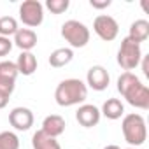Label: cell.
Returning <instances> with one entry per match:
<instances>
[{"label":"cell","instance_id":"1","mask_svg":"<svg viewBox=\"0 0 149 149\" xmlns=\"http://www.w3.org/2000/svg\"><path fill=\"white\" fill-rule=\"evenodd\" d=\"M118 91L137 109H149V88L140 83L133 72H123L118 77Z\"/></svg>","mask_w":149,"mask_h":149},{"label":"cell","instance_id":"2","mask_svg":"<svg viewBox=\"0 0 149 149\" xmlns=\"http://www.w3.org/2000/svg\"><path fill=\"white\" fill-rule=\"evenodd\" d=\"M88 97V86L81 79H65L54 90V100L61 107L79 105Z\"/></svg>","mask_w":149,"mask_h":149},{"label":"cell","instance_id":"3","mask_svg":"<svg viewBox=\"0 0 149 149\" xmlns=\"http://www.w3.org/2000/svg\"><path fill=\"white\" fill-rule=\"evenodd\" d=\"M121 130H123V137L125 140L132 146V147H139L146 142L147 139V126H146V119L140 114H126L123 118L121 123Z\"/></svg>","mask_w":149,"mask_h":149},{"label":"cell","instance_id":"4","mask_svg":"<svg viewBox=\"0 0 149 149\" xmlns=\"http://www.w3.org/2000/svg\"><path fill=\"white\" fill-rule=\"evenodd\" d=\"M61 37L70 47H84L90 42V28L77 19H68L61 25Z\"/></svg>","mask_w":149,"mask_h":149},{"label":"cell","instance_id":"5","mask_svg":"<svg viewBox=\"0 0 149 149\" xmlns=\"http://www.w3.org/2000/svg\"><path fill=\"white\" fill-rule=\"evenodd\" d=\"M142 60V51H140V44L133 42L132 39L125 37L121 40V46L118 49V63L121 68H125L126 72L133 70L135 67L140 65Z\"/></svg>","mask_w":149,"mask_h":149},{"label":"cell","instance_id":"6","mask_svg":"<svg viewBox=\"0 0 149 149\" xmlns=\"http://www.w3.org/2000/svg\"><path fill=\"white\" fill-rule=\"evenodd\" d=\"M19 19L23 25L35 28L44 21V6L39 0H25L19 6Z\"/></svg>","mask_w":149,"mask_h":149},{"label":"cell","instance_id":"7","mask_svg":"<svg viewBox=\"0 0 149 149\" xmlns=\"http://www.w3.org/2000/svg\"><path fill=\"white\" fill-rule=\"evenodd\" d=\"M93 30H95V33H97L102 40L111 42V40H114V39L118 37V33H119V25H118V21H116L112 16H109V14H100V16H97L95 21H93Z\"/></svg>","mask_w":149,"mask_h":149},{"label":"cell","instance_id":"8","mask_svg":"<svg viewBox=\"0 0 149 149\" xmlns=\"http://www.w3.org/2000/svg\"><path fill=\"white\" fill-rule=\"evenodd\" d=\"M18 77V68L14 61H0V93L7 97L13 95Z\"/></svg>","mask_w":149,"mask_h":149},{"label":"cell","instance_id":"9","mask_svg":"<svg viewBox=\"0 0 149 149\" xmlns=\"http://www.w3.org/2000/svg\"><path fill=\"white\" fill-rule=\"evenodd\" d=\"M86 83H88L86 86H90L91 90L104 91V90H107V86L111 83V76L102 65H93L86 74Z\"/></svg>","mask_w":149,"mask_h":149},{"label":"cell","instance_id":"10","mask_svg":"<svg viewBox=\"0 0 149 149\" xmlns=\"http://www.w3.org/2000/svg\"><path fill=\"white\" fill-rule=\"evenodd\" d=\"M9 123L19 132H26L33 125V112L28 107H14L9 112Z\"/></svg>","mask_w":149,"mask_h":149},{"label":"cell","instance_id":"11","mask_svg":"<svg viewBox=\"0 0 149 149\" xmlns=\"http://www.w3.org/2000/svg\"><path fill=\"white\" fill-rule=\"evenodd\" d=\"M100 118H102L100 109L95 107V105H91V104H83V105H79V109H77V112H76L77 123H79L81 126H84V128H93V126H97V125L100 123Z\"/></svg>","mask_w":149,"mask_h":149},{"label":"cell","instance_id":"12","mask_svg":"<svg viewBox=\"0 0 149 149\" xmlns=\"http://www.w3.org/2000/svg\"><path fill=\"white\" fill-rule=\"evenodd\" d=\"M40 130H42L46 135L56 139V137H60V135L65 132V119H63L61 116H58V114H51V116L44 118Z\"/></svg>","mask_w":149,"mask_h":149},{"label":"cell","instance_id":"13","mask_svg":"<svg viewBox=\"0 0 149 149\" xmlns=\"http://www.w3.org/2000/svg\"><path fill=\"white\" fill-rule=\"evenodd\" d=\"M14 44L21 51H32L37 46V33L30 28H18L14 33Z\"/></svg>","mask_w":149,"mask_h":149},{"label":"cell","instance_id":"14","mask_svg":"<svg viewBox=\"0 0 149 149\" xmlns=\"http://www.w3.org/2000/svg\"><path fill=\"white\" fill-rule=\"evenodd\" d=\"M16 68H18V74L32 76L37 70V56L32 51H21V54L18 56V61H16Z\"/></svg>","mask_w":149,"mask_h":149},{"label":"cell","instance_id":"15","mask_svg":"<svg viewBox=\"0 0 149 149\" xmlns=\"http://www.w3.org/2000/svg\"><path fill=\"white\" fill-rule=\"evenodd\" d=\"M147 37H149V21L147 19H135L130 25L128 39H132L133 42L140 44V42L147 40Z\"/></svg>","mask_w":149,"mask_h":149},{"label":"cell","instance_id":"16","mask_svg":"<svg viewBox=\"0 0 149 149\" xmlns=\"http://www.w3.org/2000/svg\"><path fill=\"white\" fill-rule=\"evenodd\" d=\"M100 114H104L107 119H119L123 114H125V105L119 98H107L102 105V111Z\"/></svg>","mask_w":149,"mask_h":149},{"label":"cell","instance_id":"17","mask_svg":"<svg viewBox=\"0 0 149 149\" xmlns=\"http://www.w3.org/2000/svg\"><path fill=\"white\" fill-rule=\"evenodd\" d=\"M74 58V51L70 47H58L49 54V65L53 68H61L65 65H68Z\"/></svg>","mask_w":149,"mask_h":149},{"label":"cell","instance_id":"18","mask_svg":"<svg viewBox=\"0 0 149 149\" xmlns=\"http://www.w3.org/2000/svg\"><path fill=\"white\" fill-rule=\"evenodd\" d=\"M32 146L33 149H61L60 142L49 135H46L42 130H37L32 137Z\"/></svg>","mask_w":149,"mask_h":149},{"label":"cell","instance_id":"19","mask_svg":"<svg viewBox=\"0 0 149 149\" xmlns=\"http://www.w3.org/2000/svg\"><path fill=\"white\" fill-rule=\"evenodd\" d=\"M18 32V21L13 16H4L0 18V37H11Z\"/></svg>","mask_w":149,"mask_h":149},{"label":"cell","instance_id":"20","mask_svg":"<svg viewBox=\"0 0 149 149\" xmlns=\"http://www.w3.org/2000/svg\"><path fill=\"white\" fill-rule=\"evenodd\" d=\"M0 149H19V139L13 132H0Z\"/></svg>","mask_w":149,"mask_h":149},{"label":"cell","instance_id":"21","mask_svg":"<svg viewBox=\"0 0 149 149\" xmlns=\"http://www.w3.org/2000/svg\"><path fill=\"white\" fill-rule=\"evenodd\" d=\"M70 2L68 0H46V7L53 13V14H61L68 9Z\"/></svg>","mask_w":149,"mask_h":149},{"label":"cell","instance_id":"22","mask_svg":"<svg viewBox=\"0 0 149 149\" xmlns=\"http://www.w3.org/2000/svg\"><path fill=\"white\" fill-rule=\"evenodd\" d=\"M11 49H13V40L7 37H0V56L9 54Z\"/></svg>","mask_w":149,"mask_h":149},{"label":"cell","instance_id":"23","mask_svg":"<svg viewBox=\"0 0 149 149\" xmlns=\"http://www.w3.org/2000/svg\"><path fill=\"white\" fill-rule=\"evenodd\" d=\"M90 6L93 9H105L111 6V0H90Z\"/></svg>","mask_w":149,"mask_h":149},{"label":"cell","instance_id":"24","mask_svg":"<svg viewBox=\"0 0 149 149\" xmlns=\"http://www.w3.org/2000/svg\"><path fill=\"white\" fill-rule=\"evenodd\" d=\"M142 72H144V76L149 77V56H142Z\"/></svg>","mask_w":149,"mask_h":149},{"label":"cell","instance_id":"25","mask_svg":"<svg viewBox=\"0 0 149 149\" xmlns=\"http://www.w3.org/2000/svg\"><path fill=\"white\" fill-rule=\"evenodd\" d=\"M7 104H9V97L4 95V93H0V109H4Z\"/></svg>","mask_w":149,"mask_h":149},{"label":"cell","instance_id":"26","mask_svg":"<svg viewBox=\"0 0 149 149\" xmlns=\"http://www.w3.org/2000/svg\"><path fill=\"white\" fill-rule=\"evenodd\" d=\"M104 149H121L119 146H116V144H111V146H105Z\"/></svg>","mask_w":149,"mask_h":149},{"label":"cell","instance_id":"27","mask_svg":"<svg viewBox=\"0 0 149 149\" xmlns=\"http://www.w3.org/2000/svg\"><path fill=\"white\" fill-rule=\"evenodd\" d=\"M128 149H135V147H128Z\"/></svg>","mask_w":149,"mask_h":149}]
</instances>
